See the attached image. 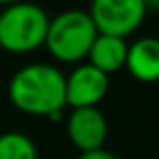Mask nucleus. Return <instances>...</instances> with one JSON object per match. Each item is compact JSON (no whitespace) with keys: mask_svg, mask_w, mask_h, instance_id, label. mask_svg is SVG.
<instances>
[{"mask_svg":"<svg viewBox=\"0 0 159 159\" xmlns=\"http://www.w3.org/2000/svg\"><path fill=\"white\" fill-rule=\"evenodd\" d=\"M66 133L81 153L101 149L107 139V119L99 107L73 109L66 119Z\"/></svg>","mask_w":159,"mask_h":159,"instance_id":"obj_6","label":"nucleus"},{"mask_svg":"<svg viewBox=\"0 0 159 159\" xmlns=\"http://www.w3.org/2000/svg\"><path fill=\"white\" fill-rule=\"evenodd\" d=\"M77 159H119V157L101 147V149H93V151H83Z\"/></svg>","mask_w":159,"mask_h":159,"instance_id":"obj_10","label":"nucleus"},{"mask_svg":"<svg viewBox=\"0 0 159 159\" xmlns=\"http://www.w3.org/2000/svg\"><path fill=\"white\" fill-rule=\"evenodd\" d=\"M8 95L20 111L58 121L66 105V77L52 65L32 62L12 75Z\"/></svg>","mask_w":159,"mask_h":159,"instance_id":"obj_1","label":"nucleus"},{"mask_svg":"<svg viewBox=\"0 0 159 159\" xmlns=\"http://www.w3.org/2000/svg\"><path fill=\"white\" fill-rule=\"evenodd\" d=\"M109 89V75L103 73L91 62L75 66L66 77V105L79 107H97Z\"/></svg>","mask_w":159,"mask_h":159,"instance_id":"obj_5","label":"nucleus"},{"mask_svg":"<svg viewBox=\"0 0 159 159\" xmlns=\"http://www.w3.org/2000/svg\"><path fill=\"white\" fill-rule=\"evenodd\" d=\"M16 2H22V0H0V4H4V6H10V4H16Z\"/></svg>","mask_w":159,"mask_h":159,"instance_id":"obj_12","label":"nucleus"},{"mask_svg":"<svg viewBox=\"0 0 159 159\" xmlns=\"http://www.w3.org/2000/svg\"><path fill=\"white\" fill-rule=\"evenodd\" d=\"M51 18L34 2H16L0 10V47L8 52H30L44 44Z\"/></svg>","mask_w":159,"mask_h":159,"instance_id":"obj_2","label":"nucleus"},{"mask_svg":"<svg viewBox=\"0 0 159 159\" xmlns=\"http://www.w3.org/2000/svg\"><path fill=\"white\" fill-rule=\"evenodd\" d=\"M97 34L99 30L89 12L70 8L51 18L44 44L54 58L65 62H77L89 57Z\"/></svg>","mask_w":159,"mask_h":159,"instance_id":"obj_3","label":"nucleus"},{"mask_svg":"<svg viewBox=\"0 0 159 159\" xmlns=\"http://www.w3.org/2000/svg\"><path fill=\"white\" fill-rule=\"evenodd\" d=\"M127 52H129V44L123 36L99 32L89 51V58L91 65H95L97 69H101L103 73L109 75L127 65Z\"/></svg>","mask_w":159,"mask_h":159,"instance_id":"obj_8","label":"nucleus"},{"mask_svg":"<svg viewBox=\"0 0 159 159\" xmlns=\"http://www.w3.org/2000/svg\"><path fill=\"white\" fill-rule=\"evenodd\" d=\"M145 6H147V8H155V10H159V0H145Z\"/></svg>","mask_w":159,"mask_h":159,"instance_id":"obj_11","label":"nucleus"},{"mask_svg":"<svg viewBox=\"0 0 159 159\" xmlns=\"http://www.w3.org/2000/svg\"><path fill=\"white\" fill-rule=\"evenodd\" d=\"M127 66L133 77L139 81H157L159 79V39L141 36L129 44Z\"/></svg>","mask_w":159,"mask_h":159,"instance_id":"obj_7","label":"nucleus"},{"mask_svg":"<svg viewBox=\"0 0 159 159\" xmlns=\"http://www.w3.org/2000/svg\"><path fill=\"white\" fill-rule=\"evenodd\" d=\"M145 12V0H93L89 14L99 32L125 39L143 22Z\"/></svg>","mask_w":159,"mask_h":159,"instance_id":"obj_4","label":"nucleus"},{"mask_svg":"<svg viewBox=\"0 0 159 159\" xmlns=\"http://www.w3.org/2000/svg\"><path fill=\"white\" fill-rule=\"evenodd\" d=\"M36 145L20 131L0 133V159H36Z\"/></svg>","mask_w":159,"mask_h":159,"instance_id":"obj_9","label":"nucleus"}]
</instances>
